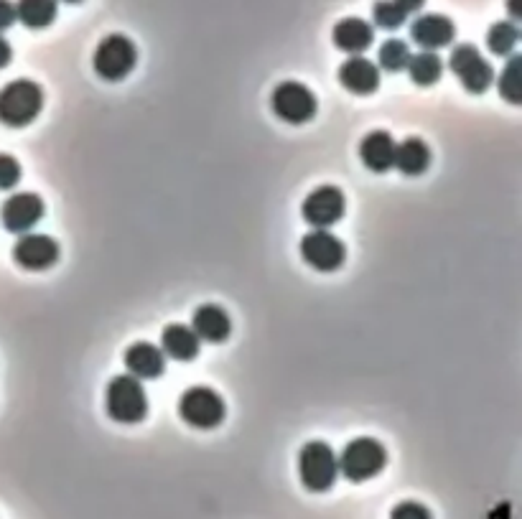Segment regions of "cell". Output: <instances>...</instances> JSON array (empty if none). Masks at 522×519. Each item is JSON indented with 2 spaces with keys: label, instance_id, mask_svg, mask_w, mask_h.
Listing matches in <instances>:
<instances>
[{
  "label": "cell",
  "instance_id": "6da1fadb",
  "mask_svg": "<svg viewBox=\"0 0 522 519\" xmlns=\"http://www.w3.org/2000/svg\"><path fill=\"white\" fill-rule=\"evenodd\" d=\"M105 410L115 423L135 425L143 423L148 415L146 387L133 374H118L107 382Z\"/></svg>",
  "mask_w": 522,
  "mask_h": 519
},
{
  "label": "cell",
  "instance_id": "7a4b0ae2",
  "mask_svg": "<svg viewBox=\"0 0 522 519\" xmlns=\"http://www.w3.org/2000/svg\"><path fill=\"white\" fill-rule=\"evenodd\" d=\"M44 90L31 79H13L0 90V123L8 128H26L41 115Z\"/></svg>",
  "mask_w": 522,
  "mask_h": 519
},
{
  "label": "cell",
  "instance_id": "3957f363",
  "mask_svg": "<svg viewBox=\"0 0 522 519\" xmlns=\"http://www.w3.org/2000/svg\"><path fill=\"white\" fill-rule=\"evenodd\" d=\"M298 476L309 492H329L339 479V456L324 441H311L298 453Z\"/></svg>",
  "mask_w": 522,
  "mask_h": 519
},
{
  "label": "cell",
  "instance_id": "277c9868",
  "mask_svg": "<svg viewBox=\"0 0 522 519\" xmlns=\"http://www.w3.org/2000/svg\"><path fill=\"white\" fill-rule=\"evenodd\" d=\"M385 464H388V451L377 438H354L339 453V474L354 484L375 479Z\"/></svg>",
  "mask_w": 522,
  "mask_h": 519
},
{
  "label": "cell",
  "instance_id": "5b68a950",
  "mask_svg": "<svg viewBox=\"0 0 522 519\" xmlns=\"http://www.w3.org/2000/svg\"><path fill=\"white\" fill-rule=\"evenodd\" d=\"M138 64V49L123 34H110L97 44L92 67L105 82H123Z\"/></svg>",
  "mask_w": 522,
  "mask_h": 519
},
{
  "label": "cell",
  "instance_id": "8992f818",
  "mask_svg": "<svg viewBox=\"0 0 522 519\" xmlns=\"http://www.w3.org/2000/svg\"><path fill=\"white\" fill-rule=\"evenodd\" d=\"M179 415L186 425L199 430H212L225 420V400L212 387L194 385L179 397Z\"/></svg>",
  "mask_w": 522,
  "mask_h": 519
},
{
  "label": "cell",
  "instance_id": "52a82bcc",
  "mask_svg": "<svg viewBox=\"0 0 522 519\" xmlns=\"http://www.w3.org/2000/svg\"><path fill=\"white\" fill-rule=\"evenodd\" d=\"M449 69L456 74L461 87H464L466 92H472V95H482L494 82L492 64L484 59L482 51L474 44L454 46V51H451L449 56Z\"/></svg>",
  "mask_w": 522,
  "mask_h": 519
},
{
  "label": "cell",
  "instance_id": "ba28073f",
  "mask_svg": "<svg viewBox=\"0 0 522 519\" xmlns=\"http://www.w3.org/2000/svg\"><path fill=\"white\" fill-rule=\"evenodd\" d=\"M270 107L276 112V118L291 125H304L314 120L319 102L314 92L301 82H281L270 95Z\"/></svg>",
  "mask_w": 522,
  "mask_h": 519
},
{
  "label": "cell",
  "instance_id": "9c48e42d",
  "mask_svg": "<svg viewBox=\"0 0 522 519\" xmlns=\"http://www.w3.org/2000/svg\"><path fill=\"white\" fill-rule=\"evenodd\" d=\"M301 257L319 273H334L347 260V247L329 229H311L301 237Z\"/></svg>",
  "mask_w": 522,
  "mask_h": 519
},
{
  "label": "cell",
  "instance_id": "30bf717a",
  "mask_svg": "<svg viewBox=\"0 0 522 519\" xmlns=\"http://www.w3.org/2000/svg\"><path fill=\"white\" fill-rule=\"evenodd\" d=\"M46 204L39 194H31V191H21V194H13L3 201L0 207V222L3 227L11 232V235H26L36 224L44 219Z\"/></svg>",
  "mask_w": 522,
  "mask_h": 519
},
{
  "label": "cell",
  "instance_id": "8fae6325",
  "mask_svg": "<svg viewBox=\"0 0 522 519\" xmlns=\"http://www.w3.org/2000/svg\"><path fill=\"white\" fill-rule=\"evenodd\" d=\"M344 212H347V199L337 186H319L306 196L301 207V214L314 229L334 227L342 222Z\"/></svg>",
  "mask_w": 522,
  "mask_h": 519
},
{
  "label": "cell",
  "instance_id": "7c38bea8",
  "mask_svg": "<svg viewBox=\"0 0 522 519\" xmlns=\"http://www.w3.org/2000/svg\"><path fill=\"white\" fill-rule=\"evenodd\" d=\"M13 260L18 268L31 270V273L49 270L59 263V242L49 235L26 232L13 245Z\"/></svg>",
  "mask_w": 522,
  "mask_h": 519
},
{
  "label": "cell",
  "instance_id": "4fadbf2b",
  "mask_svg": "<svg viewBox=\"0 0 522 519\" xmlns=\"http://www.w3.org/2000/svg\"><path fill=\"white\" fill-rule=\"evenodd\" d=\"M454 36V21L449 16H441V13H426V16H418L416 21L410 23V41L421 46L423 51L444 49L454 41Z\"/></svg>",
  "mask_w": 522,
  "mask_h": 519
},
{
  "label": "cell",
  "instance_id": "5bb4252c",
  "mask_svg": "<svg viewBox=\"0 0 522 519\" xmlns=\"http://www.w3.org/2000/svg\"><path fill=\"white\" fill-rule=\"evenodd\" d=\"M339 84L352 95H372L380 87V67L367 56H349L339 67Z\"/></svg>",
  "mask_w": 522,
  "mask_h": 519
},
{
  "label": "cell",
  "instance_id": "9a60e30c",
  "mask_svg": "<svg viewBox=\"0 0 522 519\" xmlns=\"http://www.w3.org/2000/svg\"><path fill=\"white\" fill-rule=\"evenodd\" d=\"M128 374L138 377V380H158L166 372V354L161 352V346L148 344V341H135L125 349L123 357Z\"/></svg>",
  "mask_w": 522,
  "mask_h": 519
},
{
  "label": "cell",
  "instance_id": "2e32d148",
  "mask_svg": "<svg viewBox=\"0 0 522 519\" xmlns=\"http://www.w3.org/2000/svg\"><path fill=\"white\" fill-rule=\"evenodd\" d=\"M191 329L199 336V341H209V344H222V341L230 339L232 334V321L230 313L225 308L207 303V306H199L191 316Z\"/></svg>",
  "mask_w": 522,
  "mask_h": 519
},
{
  "label": "cell",
  "instance_id": "e0dca14e",
  "mask_svg": "<svg viewBox=\"0 0 522 519\" xmlns=\"http://www.w3.org/2000/svg\"><path fill=\"white\" fill-rule=\"evenodd\" d=\"M395 148L398 143L388 130H372L362 138L360 158L372 173H388L390 168H395Z\"/></svg>",
  "mask_w": 522,
  "mask_h": 519
},
{
  "label": "cell",
  "instance_id": "ac0fdd59",
  "mask_svg": "<svg viewBox=\"0 0 522 519\" xmlns=\"http://www.w3.org/2000/svg\"><path fill=\"white\" fill-rule=\"evenodd\" d=\"M334 46L344 54L362 56L375 41V28L362 18H342L332 31Z\"/></svg>",
  "mask_w": 522,
  "mask_h": 519
},
{
  "label": "cell",
  "instance_id": "d6986e66",
  "mask_svg": "<svg viewBox=\"0 0 522 519\" xmlns=\"http://www.w3.org/2000/svg\"><path fill=\"white\" fill-rule=\"evenodd\" d=\"M199 336L186 324H169L161 334V352L176 362H191L199 357Z\"/></svg>",
  "mask_w": 522,
  "mask_h": 519
},
{
  "label": "cell",
  "instance_id": "ffe728a7",
  "mask_svg": "<svg viewBox=\"0 0 522 519\" xmlns=\"http://www.w3.org/2000/svg\"><path fill=\"white\" fill-rule=\"evenodd\" d=\"M431 166V148L421 138H408L395 148V168L403 176H421Z\"/></svg>",
  "mask_w": 522,
  "mask_h": 519
},
{
  "label": "cell",
  "instance_id": "44dd1931",
  "mask_svg": "<svg viewBox=\"0 0 522 519\" xmlns=\"http://www.w3.org/2000/svg\"><path fill=\"white\" fill-rule=\"evenodd\" d=\"M16 16L26 28H46L57 21V0H18Z\"/></svg>",
  "mask_w": 522,
  "mask_h": 519
},
{
  "label": "cell",
  "instance_id": "7402d4cb",
  "mask_svg": "<svg viewBox=\"0 0 522 519\" xmlns=\"http://www.w3.org/2000/svg\"><path fill=\"white\" fill-rule=\"evenodd\" d=\"M408 74L413 84L418 87H433L444 74V62L436 51H421V54H410Z\"/></svg>",
  "mask_w": 522,
  "mask_h": 519
},
{
  "label": "cell",
  "instance_id": "603a6c76",
  "mask_svg": "<svg viewBox=\"0 0 522 519\" xmlns=\"http://www.w3.org/2000/svg\"><path fill=\"white\" fill-rule=\"evenodd\" d=\"M497 92L510 105H522V54H512L497 77Z\"/></svg>",
  "mask_w": 522,
  "mask_h": 519
},
{
  "label": "cell",
  "instance_id": "cb8c5ba5",
  "mask_svg": "<svg viewBox=\"0 0 522 519\" xmlns=\"http://www.w3.org/2000/svg\"><path fill=\"white\" fill-rule=\"evenodd\" d=\"M517 41H520V31L512 21H497L489 26L487 31V46L492 54L510 56L515 51Z\"/></svg>",
  "mask_w": 522,
  "mask_h": 519
},
{
  "label": "cell",
  "instance_id": "d4e9b609",
  "mask_svg": "<svg viewBox=\"0 0 522 519\" xmlns=\"http://www.w3.org/2000/svg\"><path fill=\"white\" fill-rule=\"evenodd\" d=\"M410 62V49L405 41L400 39H388L377 51V67L382 72H403L408 69Z\"/></svg>",
  "mask_w": 522,
  "mask_h": 519
},
{
  "label": "cell",
  "instance_id": "484cf974",
  "mask_svg": "<svg viewBox=\"0 0 522 519\" xmlns=\"http://www.w3.org/2000/svg\"><path fill=\"white\" fill-rule=\"evenodd\" d=\"M408 18V13L395 3V0H377L372 6V21H375L377 28H385V31H395L400 28Z\"/></svg>",
  "mask_w": 522,
  "mask_h": 519
},
{
  "label": "cell",
  "instance_id": "4316f807",
  "mask_svg": "<svg viewBox=\"0 0 522 519\" xmlns=\"http://www.w3.org/2000/svg\"><path fill=\"white\" fill-rule=\"evenodd\" d=\"M21 181V163L8 153H0V191L16 189Z\"/></svg>",
  "mask_w": 522,
  "mask_h": 519
},
{
  "label": "cell",
  "instance_id": "83f0119b",
  "mask_svg": "<svg viewBox=\"0 0 522 519\" xmlns=\"http://www.w3.org/2000/svg\"><path fill=\"white\" fill-rule=\"evenodd\" d=\"M390 519H433V514L421 502H400L390 512Z\"/></svg>",
  "mask_w": 522,
  "mask_h": 519
},
{
  "label": "cell",
  "instance_id": "f1b7e54d",
  "mask_svg": "<svg viewBox=\"0 0 522 519\" xmlns=\"http://www.w3.org/2000/svg\"><path fill=\"white\" fill-rule=\"evenodd\" d=\"M16 21H18L16 6H13L11 0H0V31L11 28Z\"/></svg>",
  "mask_w": 522,
  "mask_h": 519
},
{
  "label": "cell",
  "instance_id": "f546056e",
  "mask_svg": "<svg viewBox=\"0 0 522 519\" xmlns=\"http://www.w3.org/2000/svg\"><path fill=\"white\" fill-rule=\"evenodd\" d=\"M13 59V49L3 36H0V69H6Z\"/></svg>",
  "mask_w": 522,
  "mask_h": 519
},
{
  "label": "cell",
  "instance_id": "4dcf8cb0",
  "mask_svg": "<svg viewBox=\"0 0 522 519\" xmlns=\"http://www.w3.org/2000/svg\"><path fill=\"white\" fill-rule=\"evenodd\" d=\"M395 3H398V6L403 8L405 13H418L423 8V3H426V0H395Z\"/></svg>",
  "mask_w": 522,
  "mask_h": 519
},
{
  "label": "cell",
  "instance_id": "1f68e13d",
  "mask_svg": "<svg viewBox=\"0 0 522 519\" xmlns=\"http://www.w3.org/2000/svg\"><path fill=\"white\" fill-rule=\"evenodd\" d=\"M507 13L512 21H522V0H507Z\"/></svg>",
  "mask_w": 522,
  "mask_h": 519
},
{
  "label": "cell",
  "instance_id": "d6a6232c",
  "mask_svg": "<svg viewBox=\"0 0 522 519\" xmlns=\"http://www.w3.org/2000/svg\"><path fill=\"white\" fill-rule=\"evenodd\" d=\"M64 3H82V0H64Z\"/></svg>",
  "mask_w": 522,
  "mask_h": 519
},
{
  "label": "cell",
  "instance_id": "836d02e7",
  "mask_svg": "<svg viewBox=\"0 0 522 519\" xmlns=\"http://www.w3.org/2000/svg\"><path fill=\"white\" fill-rule=\"evenodd\" d=\"M520 39H522V34H520Z\"/></svg>",
  "mask_w": 522,
  "mask_h": 519
}]
</instances>
